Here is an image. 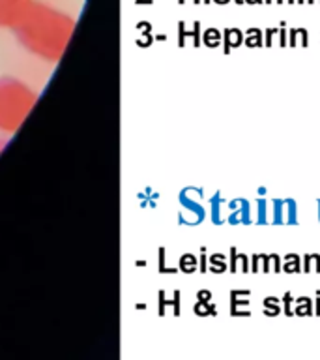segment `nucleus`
<instances>
[{
    "label": "nucleus",
    "mask_w": 320,
    "mask_h": 360,
    "mask_svg": "<svg viewBox=\"0 0 320 360\" xmlns=\"http://www.w3.org/2000/svg\"><path fill=\"white\" fill-rule=\"evenodd\" d=\"M230 255H232V259H230V266H232V270H238V266H240V272H247V269H249V259H247V255L238 253L234 248L230 250Z\"/></svg>",
    "instance_id": "obj_9"
},
{
    "label": "nucleus",
    "mask_w": 320,
    "mask_h": 360,
    "mask_svg": "<svg viewBox=\"0 0 320 360\" xmlns=\"http://www.w3.org/2000/svg\"><path fill=\"white\" fill-rule=\"evenodd\" d=\"M251 297V292L249 291H234L232 292V306H230V309L234 311L236 315H249L246 311V309H241V306H247L249 304V300L247 298Z\"/></svg>",
    "instance_id": "obj_6"
},
{
    "label": "nucleus",
    "mask_w": 320,
    "mask_h": 360,
    "mask_svg": "<svg viewBox=\"0 0 320 360\" xmlns=\"http://www.w3.org/2000/svg\"><path fill=\"white\" fill-rule=\"evenodd\" d=\"M264 311L268 315H277L281 311V298L268 297L264 300Z\"/></svg>",
    "instance_id": "obj_15"
},
{
    "label": "nucleus",
    "mask_w": 320,
    "mask_h": 360,
    "mask_svg": "<svg viewBox=\"0 0 320 360\" xmlns=\"http://www.w3.org/2000/svg\"><path fill=\"white\" fill-rule=\"evenodd\" d=\"M241 41H244V34H241V30H238V28H227L225 30V51L229 53L230 47H238V45H241Z\"/></svg>",
    "instance_id": "obj_7"
},
{
    "label": "nucleus",
    "mask_w": 320,
    "mask_h": 360,
    "mask_svg": "<svg viewBox=\"0 0 320 360\" xmlns=\"http://www.w3.org/2000/svg\"><path fill=\"white\" fill-rule=\"evenodd\" d=\"M303 272H320V255L316 253H311V255H305L303 257Z\"/></svg>",
    "instance_id": "obj_13"
},
{
    "label": "nucleus",
    "mask_w": 320,
    "mask_h": 360,
    "mask_svg": "<svg viewBox=\"0 0 320 360\" xmlns=\"http://www.w3.org/2000/svg\"><path fill=\"white\" fill-rule=\"evenodd\" d=\"M236 4H244V0H234Z\"/></svg>",
    "instance_id": "obj_24"
},
{
    "label": "nucleus",
    "mask_w": 320,
    "mask_h": 360,
    "mask_svg": "<svg viewBox=\"0 0 320 360\" xmlns=\"http://www.w3.org/2000/svg\"><path fill=\"white\" fill-rule=\"evenodd\" d=\"M266 191H268V190H266V188H257V193H258V195H264Z\"/></svg>",
    "instance_id": "obj_21"
},
{
    "label": "nucleus",
    "mask_w": 320,
    "mask_h": 360,
    "mask_svg": "<svg viewBox=\"0 0 320 360\" xmlns=\"http://www.w3.org/2000/svg\"><path fill=\"white\" fill-rule=\"evenodd\" d=\"M32 0H0V25H13L21 21L30 10Z\"/></svg>",
    "instance_id": "obj_3"
},
{
    "label": "nucleus",
    "mask_w": 320,
    "mask_h": 360,
    "mask_svg": "<svg viewBox=\"0 0 320 360\" xmlns=\"http://www.w3.org/2000/svg\"><path fill=\"white\" fill-rule=\"evenodd\" d=\"M283 311L286 315H292L294 314V308H292V304H294V297H292V292H285V297H283Z\"/></svg>",
    "instance_id": "obj_16"
},
{
    "label": "nucleus",
    "mask_w": 320,
    "mask_h": 360,
    "mask_svg": "<svg viewBox=\"0 0 320 360\" xmlns=\"http://www.w3.org/2000/svg\"><path fill=\"white\" fill-rule=\"evenodd\" d=\"M298 221L294 199H269V225H298Z\"/></svg>",
    "instance_id": "obj_2"
},
{
    "label": "nucleus",
    "mask_w": 320,
    "mask_h": 360,
    "mask_svg": "<svg viewBox=\"0 0 320 360\" xmlns=\"http://www.w3.org/2000/svg\"><path fill=\"white\" fill-rule=\"evenodd\" d=\"M296 306H294V314L296 315H311L313 314V300L309 297H300L294 298Z\"/></svg>",
    "instance_id": "obj_10"
},
{
    "label": "nucleus",
    "mask_w": 320,
    "mask_h": 360,
    "mask_svg": "<svg viewBox=\"0 0 320 360\" xmlns=\"http://www.w3.org/2000/svg\"><path fill=\"white\" fill-rule=\"evenodd\" d=\"M298 4H303V2H305V0H296Z\"/></svg>",
    "instance_id": "obj_25"
},
{
    "label": "nucleus",
    "mask_w": 320,
    "mask_h": 360,
    "mask_svg": "<svg viewBox=\"0 0 320 360\" xmlns=\"http://www.w3.org/2000/svg\"><path fill=\"white\" fill-rule=\"evenodd\" d=\"M316 219H319V224H320V199L316 201Z\"/></svg>",
    "instance_id": "obj_20"
},
{
    "label": "nucleus",
    "mask_w": 320,
    "mask_h": 360,
    "mask_svg": "<svg viewBox=\"0 0 320 360\" xmlns=\"http://www.w3.org/2000/svg\"><path fill=\"white\" fill-rule=\"evenodd\" d=\"M283 270L292 274V272H300L302 270V259L300 255H285V264H283Z\"/></svg>",
    "instance_id": "obj_12"
},
{
    "label": "nucleus",
    "mask_w": 320,
    "mask_h": 360,
    "mask_svg": "<svg viewBox=\"0 0 320 360\" xmlns=\"http://www.w3.org/2000/svg\"><path fill=\"white\" fill-rule=\"evenodd\" d=\"M223 205H225V199L219 193H215V197L212 199V219L213 224H221L223 221V216H221V212H223Z\"/></svg>",
    "instance_id": "obj_11"
},
{
    "label": "nucleus",
    "mask_w": 320,
    "mask_h": 360,
    "mask_svg": "<svg viewBox=\"0 0 320 360\" xmlns=\"http://www.w3.org/2000/svg\"><path fill=\"white\" fill-rule=\"evenodd\" d=\"M253 207V224L269 225V199H255Z\"/></svg>",
    "instance_id": "obj_5"
},
{
    "label": "nucleus",
    "mask_w": 320,
    "mask_h": 360,
    "mask_svg": "<svg viewBox=\"0 0 320 360\" xmlns=\"http://www.w3.org/2000/svg\"><path fill=\"white\" fill-rule=\"evenodd\" d=\"M246 45H249V47H258V45H262V32H260L258 28H249L246 36Z\"/></svg>",
    "instance_id": "obj_14"
},
{
    "label": "nucleus",
    "mask_w": 320,
    "mask_h": 360,
    "mask_svg": "<svg viewBox=\"0 0 320 360\" xmlns=\"http://www.w3.org/2000/svg\"><path fill=\"white\" fill-rule=\"evenodd\" d=\"M244 2H247V4H262L264 0H244Z\"/></svg>",
    "instance_id": "obj_19"
},
{
    "label": "nucleus",
    "mask_w": 320,
    "mask_h": 360,
    "mask_svg": "<svg viewBox=\"0 0 320 360\" xmlns=\"http://www.w3.org/2000/svg\"><path fill=\"white\" fill-rule=\"evenodd\" d=\"M15 27H19V32L28 47H32L41 55H49L51 51L55 53L62 51L69 38L73 21L60 11L51 10L47 6L32 4Z\"/></svg>",
    "instance_id": "obj_1"
},
{
    "label": "nucleus",
    "mask_w": 320,
    "mask_h": 360,
    "mask_svg": "<svg viewBox=\"0 0 320 360\" xmlns=\"http://www.w3.org/2000/svg\"><path fill=\"white\" fill-rule=\"evenodd\" d=\"M309 36L305 28H291L288 30V45H307Z\"/></svg>",
    "instance_id": "obj_8"
},
{
    "label": "nucleus",
    "mask_w": 320,
    "mask_h": 360,
    "mask_svg": "<svg viewBox=\"0 0 320 360\" xmlns=\"http://www.w3.org/2000/svg\"><path fill=\"white\" fill-rule=\"evenodd\" d=\"M215 2H219V4H227L229 0H215Z\"/></svg>",
    "instance_id": "obj_22"
},
{
    "label": "nucleus",
    "mask_w": 320,
    "mask_h": 360,
    "mask_svg": "<svg viewBox=\"0 0 320 360\" xmlns=\"http://www.w3.org/2000/svg\"><path fill=\"white\" fill-rule=\"evenodd\" d=\"M314 314L320 315V291H316V308H314Z\"/></svg>",
    "instance_id": "obj_18"
},
{
    "label": "nucleus",
    "mask_w": 320,
    "mask_h": 360,
    "mask_svg": "<svg viewBox=\"0 0 320 360\" xmlns=\"http://www.w3.org/2000/svg\"><path fill=\"white\" fill-rule=\"evenodd\" d=\"M305 2H309V4H314V2H320V0H305Z\"/></svg>",
    "instance_id": "obj_23"
},
{
    "label": "nucleus",
    "mask_w": 320,
    "mask_h": 360,
    "mask_svg": "<svg viewBox=\"0 0 320 360\" xmlns=\"http://www.w3.org/2000/svg\"><path fill=\"white\" fill-rule=\"evenodd\" d=\"M275 36H279V28H268V30H266V39H264V44L268 45H274V39H275Z\"/></svg>",
    "instance_id": "obj_17"
},
{
    "label": "nucleus",
    "mask_w": 320,
    "mask_h": 360,
    "mask_svg": "<svg viewBox=\"0 0 320 360\" xmlns=\"http://www.w3.org/2000/svg\"><path fill=\"white\" fill-rule=\"evenodd\" d=\"M227 208H229V218L227 221L232 225H249L253 224V207L251 202L240 197V199H234V201L227 202Z\"/></svg>",
    "instance_id": "obj_4"
}]
</instances>
